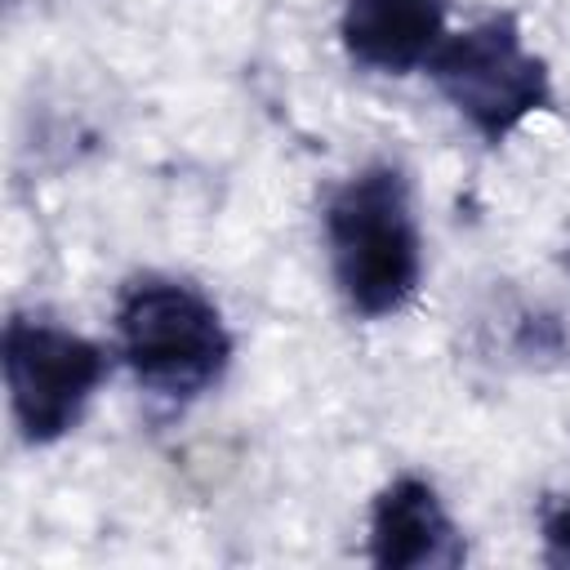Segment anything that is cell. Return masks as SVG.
Returning a JSON list of instances; mask_svg holds the SVG:
<instances>
[{
	"instance_id": "5b68a950",
	"label": "cell",
	"mask_w": 570,
	"mask_h": 570,
	"mask_svg": "<svg viewBox=\"0 0 570 570\" xmlns=\"http://www.w3.org/2000/svg\"><path fill=\"white\" fill-rule=\"evenodd\" d=\"M468 548L423 476H396L370 508V561L383 570H454Z\"/></svg>"
},
{
	"instance_id": "8992f818",
	"label": "cell",
	"mask_w": 570,
	"mask_h": 570,
	"mask_svg": "<svg viewBox=\"0 0 570 570\" xmlns=\"http://www.w3.org/2000/svg\"><path fill=\"white\" fill-rule=\"evenodd\" d=\"M338 36L356 67L405 76L445 40V0H343Z\"/></svg>"
},
{
	"instance_id": "7a4b0ae2",
	"label": "cell",
	"mask_w": 570,
	"mask_h": 570,
	"mask_svg": "<svg viewBox=\"0 0 570 570\" xmlns=\"http://www.w3.org/2000/svg\"><path fill=\"white\" fill-rule=\"evenodd\" d=\"M116 338L134 379L165 401L209 392L232 361V334L218 307L174 276H138L120 289Z\"/></svg>"
},
{
	"instance_id": "3957f363",
	"label": "cell",
	"mask_w": 570,
	"mask_h": 570,
	"mask_svg": "<svg viewBox=\"0 0 570 570\" xmlns=\"http://www.w3.org/2000/svg\"><path fill=\"white\" fill-rule=\"evenodd\" d=\"M428 76L490 147L517 134L534 111L552 107V71L525 45L512 13H490L459 36H445L428 58Z\"/></svg>"
},
{
	"instance_id": "277c9868",
	"label": "cell",
	"mask_w": 570,
	"mask_h": 570,
	"mask_svg": "<svg viewBox=\"0 0 570 570\" xmlns=\"http://www.w3.org/2000/svg\"><path fill=\"white\" fill-rule=\"evenodd\" d=\"M0 352L9 410L27 445L67 436L107 374V352L98 343L45 316H9Z\"/></svg>"
},
{
	"instance_id": "52a82bcc",
	"label": "cell",
	"mask_w": 570,
	"mask_h": 570,
	"mask_svg": "<svg viewBox=\"0 0 570 570\" xmlns=\"http://www.w3.org/2000/svg\"><path fill=\"white\" fill-rule=\"evenodd\" d=\"M539 534H543V561L570 570V499L543 508V517H539Z\"/></svg>"
},
{
	"instance_id": "6da1fadb",
	"label": "cell",
	"mask_w": 570,
	"mask_h": 570,
	"mask_svg": "<svg viewBox=\"0 0 570 570\" xmlns=\"http://www.w3.org/2000/svg\"><path fill=\"white\" fill-rule=\"evenodd\" d=\"M330 267L352 312L379 321L401 312L423 276V240L410 183L396 165H365L325 205Z\"/></svg>"
}]
</instances>
